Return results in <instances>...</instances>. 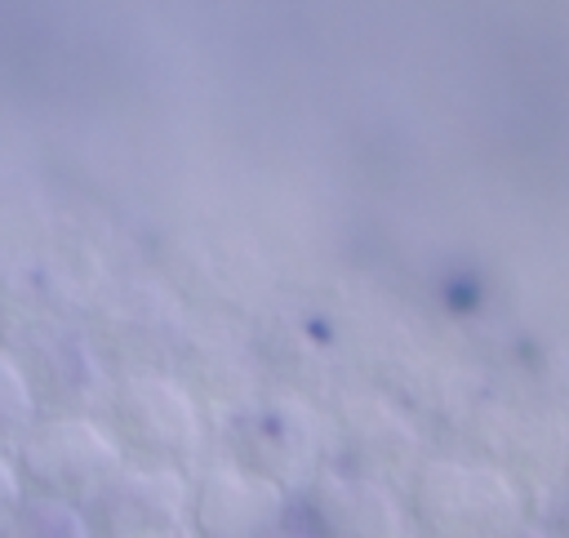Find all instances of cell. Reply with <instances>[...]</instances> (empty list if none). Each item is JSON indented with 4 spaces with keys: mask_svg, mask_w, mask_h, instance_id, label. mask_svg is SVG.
I'll return each instance as SVG.
<instances>
[{
    "mask_svg": "<svg viewBox=\"0 0 569 538\" xmlns=\"http://www.w3.org/2000/svg\"><path fill=\"white\" fill-rule=\"evenodd\" d=\"M267 538H316V534H307V529H302V525H298V520H293V516H289V520H284V525H280V529H271V534H267Z\"/></svg>",
    "mask_w": 569,
    "mask_h": 538,
    "instance_id": "obj_11",
    "label": "cell"
},
{
    "mask_svg": "<svg viewBox=\"0 0 569 538\" xmlns=\"http://www.w3.org/2000/svg\"><path fill=\"white\" fill-rule=\"evenodd\" d=\"M22 498V485H18V471H13V458L0 449V516Z\"/></svg>",
    "mask_w": 569,
    "mask_h": 538,
    "instance_id": "obj_10",
    "label": "cell"
},
{
    "mask_svg": "<svg viewBox=\"0 0 569 538\" xmlns=\"http://www.w3.org/2000/svg\"><path fill=\"white\" fill-rule=\"evenodd\" d=\"M507 538H511V534H507Z\"/></svg>",
    "mask_w": 569,
    "mask_h": 538,
    "instance_id": "obj_13",
    "label": "cell"
},
{
    "mask_svg": "<svg viewBox=\"0 0 569 538\" xmlns=\"http://www.w3.org/2000/svg\"><path fill=\"white\" fill-rule=\"evenodd\" d=\"M400 502L409 538H507L529 520L516 485L498 467L467 458L413 462Z\"/></svg>",
    "mask_w": 569,
    "mask_h": 538,
    "instance_id": "obj_1",
    "label": "cell"
},
{
    "mask_svg": "<svg viewBox=\"0 0 569 538\" xmlns=\"http://www.w3.org/2000/svg\"><path fill=\"white\" fill-rule=\"evenodd\" d=\"M187 476L178 467L120 462L84 502L93 538H187Z\"/></svg>",
    "mask_w": 569,
    "mask_h": 538,
    "instance_id": "obj_4",
    "label": "cell"
},
{
    "mask_svg": "<svg viewBox=\"0 0 569 538\" xmlns=\"http://www.w3.org/2000/svg\"><path fill=\"white\" fill-rule=\"evenodd\" d=\"M22 494L58 498V502H84L120 462L111 431L93 414H40L27 436L9 449Z\"/></svg>",
    "mask_w": 569,
    "mask_h": 538,
    "instance_id": "obj_3",
    "label": "cell"
},
{
    "mask_svg": "<svg viewBox=\"0 0 569 538\" xmlns=\"http://www.w3.org/2000/svg\"><path fill=\"white\" fill-rule=\"evenodd\" d=\"M289 516L316 538H409L400 489L351 467H316Z\"/></svg>",
    "mask_w": 569,
    "mask_h": 538,
    "instance_id": "obj_5",
    "label": "cell"
},
{
    "mask_svg": "<svg viewBox=\"0 0 569 538\" xmlns=\"http://www.w3.org/2000/svg\"><path fill=\"white\" fill-rule=\"evenodd\" d=\"M0 538H93L84 525V511L76 502L22 494L0 516Z\"/></svg>",
    "mask_w": 569,
    "mask_h": 538,
    "instance_id": "obj_8",
    "label": "cell"
},
{
    "mask_svg": "<svg viewBox=\"0 0 569 538\" xmlns=\"http://www.w3.org/2000/svg\"><path fill=\"white\" fill-rule=\"evenodd\" d=\"M284 520L289 494L236 462H204L187 476V538H267Z\"/></svg>",
    "mask_w": 569,
    "mask_h": 538,
    "instance_id": "obj_6",
    "label": "cell"
},
{
    "mask_svg": "<svg viewBox=\"0 0 569 538\" xmlns=\"http://www.w3.org/2000/svg\"><path fill=\"white\" fill-rule=\"evenodd\" d=\"M102 427L111 431L116 449L129 462H151V467H178L196 471L200 449H204V422L191 400V391L151 369H133L107 387V418Z\"/></svg>",
    "mask_w": 569,
    "mask_h": 538,
    "instance_id": "obj_2",
    "label": "cell"
},
{
    "mask_svg": "<svg viewBox=\"0 0 569 538\" xmlns=\"http://www.w3.org/2000/svg\"><path fill=\"white\" fill-rule=\"evenodd\" d=\"M320 431L311 414L293 400H267L236 418L231 427V458L236 467L271 480L289 498L307 485V476L320 467Z\"/></svg>",
    "mask_w": 569,
    "mask_h": 538,
    "instance_id": "obj_7",
    "label": "cell"
},
{
    "mask_svg": "<svg viewBox=\"0 0 569 538\" xmlns=\"http://www.w3.org/2000/svg\"><path fill=\"white\" fill-rule=\"evenodd\" d=\"M511 538H556L551 529H542V525H533V520H525L520 529H511Z\"/></svg>",
    "mask_w": 569,
    "mask_h": 538,
    "instance_id": "obj_12",
    "label": "cell"
},
{
    "mask_svg": "<svg viewBox=\"0 0 569 538\" xmlns=\"http://www.w3.org/2000/svg\"><path fill=\"white\" fill-rule=\"evenodd\" d=\"M36 418H40V405H36L31 382H27V369L18 365L13 351L0 347V449L9 454Z\"/></svg>",
    "mask_w": 569,
    "mask_h": 538,
    "instance_id": "obj_9",
    "label": "cell"
}]
</instances>
